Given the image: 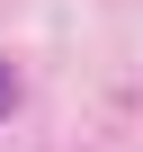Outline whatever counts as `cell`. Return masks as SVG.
Segmentation results:
<instances>
[{
    "label": "cell",
    "mask_w": 143,
    "mask_h": 152,
    "mask_svg": "<svg viewBox=\"0 0 143 152\" xmlns=\"http://www.w3.org/2000/svg\"><path fill=\"white\" fill-rule=\"evenodd\" d=\"M9 107H18V72L0 63V116H9Z\"/></svg>",
    "instance_id": "1"
}]
</instances>
